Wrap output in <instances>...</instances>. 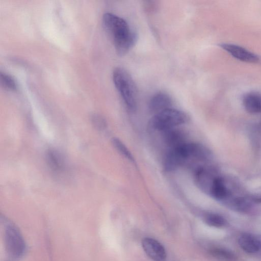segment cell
Wrapping results in <instances>:
<instances>
[{
	"label": "cell",
	"mask_w": 261,
	"mask_h": 261,
	"mask_svg": "<svg viewBox=\"0 0 261 261\" xmlns=\"http://www.w3.org/2000/svg\"><path fill=\"white\" fill-rule=\"evenodd\" d=\"M219 45L239 60L246 62L255 63L259 60L256 55L239 45L229 43H222Z\"/></svg>",
	"instance_id": "cell-6"
},
{
	"label": "cell",
	"mask_w": 261,
	"mask_h": 261,
	"mask_svg": "<svg viewBox=\"0 0 261 261\" xmlns=\"http://www.w3.org/2000/svg\"><path fill=\"white\" fill-rule=\"evenodd\" d=\"M102 24L111 38L119 55H125L136 44L137 35L123 18L111 13H106L102 17Z\"/></svg>",
	"instance_id": "cell-1"
},
{
	"label": "cell",
	"mask_w": 261,
	"mask_h": 261,
	"mask_svg": "<svg viewBox=\"0 0 261 261\" xmlns=\"http://www.w3.org/2000/svg\"><path fill=\"white\" fill-rule=\"evenodd\" d=\"M238 243L244 251L250 253H256L261 249L260 240L250 233L241 234L239 237Z\"/></svg>",
	"instance_id": "cell-8"
},
{
	"label": "cell",
	"mask_w": 261,
	"mask_h": 261,
	"mask_svg": "<svg viewBox=\"0 0 261 261\" xmlns=\"http://www.w3.org/2000/svg\"><path fill=\"white\" fill-rule=\"evenodd\" d=\"M112 143L116 149L124 156L130 161H134V158L126 146L118 138H114L112 140Z\"/></svg>",
	"instance_id": "cell-15"
},
{
	"label": "cell",
	"mask_w": 261,
	"mask_h": 261,
	"mask_svg": "<svg viewBox=\"0 0 261 261\" xmlns=\"http://www.w3.org/2000/svg\"><path fill=\"white\" fill-rule=\"evenodd\" d=\"M92 122L95 127L98 129H102L106 127V121L100 116H93L92 118Z\"/></svg>",
	"instance_id": "cell-18"
},
{
	"label": "cell",
	"mask_w": 261,
	"mask_h": 261,
	"mask_svg": "<svg viewBox=\"0 0 261 261\" xmlns=\"http://www.w3.org/2000/svg\"><path fill=\"white\" fill-rule=\"evenodd\" d=\"M205 222L210 226L221 227L227 223L226 219L222 216L212 213H206L204 215Z\"/></svg>",
	"instance_id": "cell-13"
},
{
	"label": "cell",
	"mask_w": 261,
	"mask_h": 261,
	"mask_svg": "<svg viewBox=\"0 0 261 261\" xmlns=\"http://www.w3.org/2000/svg\"><path fill=\"white\" fill-rule=\"evenodd\" d=\"M208 194L215 199L223 202L231 193L223 178L217 175L214 179Z\"/></svg>",
	"instance_id": "cell-9"
},
{
	"label": "cell",
	"mask_w": 261,
	"mask_h": 261,
	"mask_svg": "<svg viewBox=\"0 0 261 261\" xmlns=\"http://www.w3.org/2000/svg\"><path fill=\"white\" fill-rule=\"evenodd\" d=\"M230 208L240 212H247L251 207V203L246 198L241 197H232L230 195L223 202Z\"/></svg>",
	"instance_id": "cell-12"
},
{
	"label": "cell",
	"mask_w": 261,
	"mask_h": 261,
	"mask_svg": "<svg viewBox=\"0 0 261 261\" xmlns=\"http://www.w3.org/2000/svg\"><path fill=\"white\" fill-rule=\"evenodd\" d=\"M163 132L164 141L169 149L176 148L186 143V136L182 130L175 127Z\"/></svg>",
	"instance_id": "cell-10"
},
{
	"label": "cell",
	"mask_w": 261,
	"mask_h": 261,
	"mask_svg": "<svg viewBox=\"0 0 261 261\" xmlns=\"http://www.w3.org/2000/svg\"><path fill=\"white\" fill-rule=\"evenodd\" d=\"M5 241L8 253L14 258L23 255L25 250L24 239L18 229L12 224H7L5 231Z\"/></svg>",
	"instance_id": "cell-4"
},
{
	"label": "cell",
	"mask_w": 261,
	"mask_h": 261,
	"mask_svg": "<svg viewBox=\"0 0 261 261\" xmlns=\"http://www.w3.org/2000/svg\"><path fill=\"white\" fill-rule=\"evenodd\" d=\"M60 155L54 150H49L47 158L50 166L56 170H59L62 167V161Z\"/></svg>",
	"instance_id": "cell-16"
},
{
	"label": "cell",
	"mask_w": 261,
	"mask_h": 261,
	"mask_svg": "<svg viewBox=\"0 0 261 261\" xmlns=\"http://www.w3.org/2000/svg\"><path fill=\"white\" fill-rule=\"evenodd\" d=\"M146 254L154 261H164L166 258V252L163 246L157 240L145 238L142 242Z\"/></svg>",
	"instance_id": "cell-5"
},
{
	"label": "cell",
	"mask_w": 261,
	"mask_h": 261,
	"mask_svg": "<svg viewBox=\"0 0 261 261\" xmlns=\"http://www.w3.org/2000/svg\"><path fill=\"white\" fill-rule=\"evenodd\" d=\"M187 120L186 113L171 108L154 114L149 121V125L153 129L164 132L175 128Z\"/></svg>",
	"instance_id": "cell-3"
},
{
	"label": "cell",
	"mask_w": 261,
	"mask_h": 261,
	"mask_svg": "<svg viewBox=\"0 0 261 261\" xmlns=\"http://www.w3.org/2000/svg\"><path fill=\"white\" fill-rule=\"evenodd\" d=\"M210 253L213 256L223 260H232L235 258L233 253L224 248H214L211 249Z\"/></svg>",
	"instance_id": "cell-14"
},
{
	"label": "cell",
	"mask_w": 261,
	"mask_h": 261,
	"mask_svg": "<svg viewBox=\"0 0 261 261\" xmlns=\"http://www.w3.org/2000/svg\"><path fill=\"white\" fill-rule=\"evenodd\" d=\"M243 103L245 109L248 113H261V94L255 91L246 93L243 97Z\"/></svg>",
	"instance_id": "cell-11"
},
{
	"label": "cell",
	"mask_w": 261,
	"mask_h": 261,
	"mask_svg": "<svg viewBox=\"0 0 261 261\" xmlns=\"http://www.w3.org/2000/svg\"><path fill=\"white\" fill-rule=\"evenodd\" d=\"M172 106V100L170 96L162 92L154 94L149 101V109L154 114L171 108Z\"/></svg>",
	"instance_id": "cell-7"
},
{
	"label": "cell",
	"mask_w": 261,
	"mask_h": 261,
	"mask_svg": "<svg viewBox=\"0 0 261 261\" xmlns=\"http://www.w3.org/2000/svg\"><path fill=\"white\" fill-rule=\"evenodd\" d=\"M253 200L255 202L261 203V197L255 198Z\"/></svg>",
	"instance_id": "cell-19"
},
{
	"label": "cell",
	"mask_w": 261,
	"mask_h": 261,
	"mask_svg": "<svg viewBox=\"0 0 261 261\" xmlns=\"http://www.w3.org/2000/svg\"><path fill=\"white\" fill-rule=\"evenodd\" d=\"M113 80L127 108L132 112L135 111L137 91L131 75L124 69L116 67L113 72Z\"/></svg>",
	"instance_id": "cell-2"
},
{
	"label": "cell",
	"mask_w": 261,
	"mask_h": 261,
	"mask_svg": "<svg viewBox=\"0 0 261 261\" xmlns=\"http://www.w3.org/2000/svg\"><path fill=\"white\" fill-rule=\"evenodd\" d=\"M0 81L1 85L6 89L11 90H15L16 85L14 79L9 75L1 73Z\"/></svg>",
	"instance_id": "cell-17"
}]
</instances>
